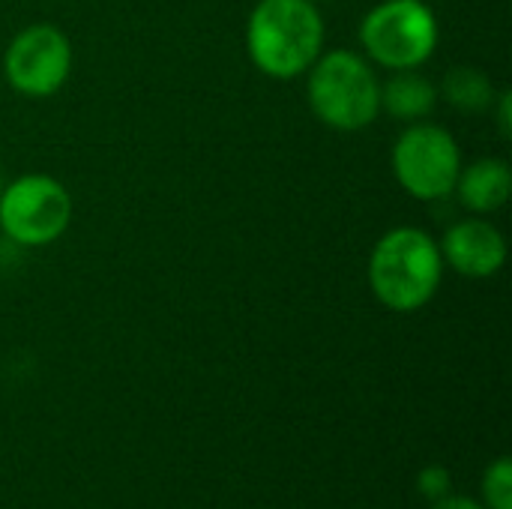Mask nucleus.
<instances>
[{"label": "nucleus", "instance_id": "nucleus-1", "mask_svg": "<svg viewBox=\"0 0 512 509\" xmlns=\"http://www.w3.org/2000/svg\"><path fill=\"white\" fill-rule=\"evenodd\" d=\"M324 15L312 0H258L246 21V51L258 72L294 81L324 51Z\"/></svg>", "mask_w": 512, "mask_h": 509}, {"label": "nucleus", "instance_id": "nucleus-2", "mask_svg": "<svg viewBox=\"0 0 512 509\" xmlns=\"http://www.w3.org/2000/svg\"><path fill=\"white\" fill-rule=\"evenodd\" d=\"M444 258L438 240L414 225L387 231L369 255V288L390 312H417L441 288Z\"/></svg>", "mask_w": 512, "mask_h": 509}, {"label": "nucleus", "instance_id": "nucleus-3", "mask_svg": "<svg viewBox=\"0 0 512 509\" xmlns=\"http://www.w3.org/2000/svg\"><path fill=\"white\" fill-rule=\"evenodd\" d=\"M306 99L324 126L360 132L381 114V78L360 51H321L306 72Z\"/></svg>", "mask_w": 512, "mask_h": 509}, {"label": "nucleus", "instance_id": "nucleus-4", "mask_svg": "<svg viewBox=\"0 0 512 509\" xmlns=\"http://www.w3.org/2000/svg\"><path fill=\"white\" fill-rule=\"evenodd\" d=\"M438 39V18L423 0H381L360 21L363 57L390 72L420 69L432 60Z\"/></svg>", "mask_w": 512, "mask_h": 509}, {"label": "nucleus", "instance_id": "nucleus-5", "mask_svg": "<svg viewBox=\"0 0 512 509\" xmlns=\"http://www.w3.org/2000/svg\"><path fill=\"white\" fill-rule=\"evenodd\" d=\"M390 159L399 186L417 201L450 198L462 171L459 141L450 129L429 120L408 123L396 138Z\"/></svg>", "mask_w": 512, "mask_h": 509}, {"label": "nucleus", "instance_id": "nucleus-6", "mask_svg": "<svg viewBox=\"0 0 512 509\" xmlns=\"http://www.w3.org/2000/svg\"><path fill=\"white\" fill-rule=\"evenodd\" d=\"M72 222L69 189L51 174H24L0 192V231L24 249L51 246Z\"/></svg>", "mask_w": 512, "mask_h": 509}, {"label": "nucleus", "instance_id": "nucleus-7", "mask_svg": "<svg viewBox=\"0 0 512 509\" xmlns=\"http://www.w3.org/2000/svg\"><path fill=\"white\" fill-rule=\"evenodd\" d=\"M72 72V45L69 36L48 21L30 24L12 36L3 54L6 84L30 99L54 96Z\"/></svg>", "mask_w": 512, "mask_h": 509}, {"label": "nucleus", "instance_id": "nucleus-8", "mask_svg": "<svg viewBox=\"0 0 512 509\" xmlns=\"http://www.w3.org/2000/svg\"><path fill=\"white\" fill-rule=\"evenodd\" d=\"M444 267L468 279H489L507 264V240L498 225L483 216L459 219L438 243Z\"/></svg>", "mask_w": 512, "mask_h": 509}, {"label": "nucleus", "instance_id": "nucleus-9", "mask_svg": "<svg viewBox=\"0 0 512 509\" xmlns=\"http://www.w3.org/2000/svg\"><path fill=\"white\" fill-rule=\"evenodd\" d=\"M510 192L512 168L507 159H498V156H486L471 165H462L456 189H453L459 204L471 210L474 216H489L501 210L510 201Z\"/></svg>", "mask_w": 512, "mask_h": 509}, {"label": "nucleus", "instance_id": "nucleus-10", "mask_svg": "<svg viewBox=\"0 0 512 509\" xmlns=\"http://www.w3.org/2000/svg\"><path fill=\"white\" fill-rule=\"evenodd\" d=\"M438 105V87L420 69H399L381 81V111L402 123L426 120Z\"/></svg>", "mask_w": 512, "mask_h": 509}, {"label": "nucleus", "instance_id": "nucleus-11", "mask_svg": "<svg viewBox=\"0 0 512 509\" xmlns=\"http://www.w3.org/2000/svg\"><path fill=\"white\" fill-rule=\"evenodd\" d=\"M441 93H444V99L456 111H465V114L492 111V105L498 99V90H495L492 78L483 69H477V66H456V69H450L444 75Z\"/></svg>", "mask_w": 512, "mask_h": 509}, {"label": "nucleus", "instance_id": "nucleus-12", "mask_svg": "<svg viewBox=\"0 0 512 509\" xmlns=\"http://www.w3.org/2000/svg\"><path fill=\"white\" fill-rule=\"evenodd\" d=\"M483 504L486 509H512V462L507 456L486 468Z\"/></svg>", "mask_w": 512, "mask_h": 509}, {"label": "nucleus", "instance_id": "nucleus-13", "mask_svg": "<svg viewBox=\"0 0 512 509\" xmlns=\"http://www.w3.org/2000/svg\"><path fill=\"white\" fill-rule=\"evenodd\" d=\"M417 486H420V492H423L429 501H441L444 495L453 492V480H450V471H447L444 465H429V468L420 474Z\"/></svg>", "mask_w": 512, "mask_h": 509}, {"label": "nucleus", "instance_id": "nucleus-14", "mask_svg": "<svg viewBox=\"0 0 512 509\" xmlns=\"http://www.w3.org/2000/svg\"><path fill=\"white\" fill-rule=\"evenodd\" d=\"M432 509H486V504L474 501V498H465V495H444L441 501H435Z\"/></svg>", "mask_w": 512, "mask_h": 509}, {"label": "nucleus", "instance_id": "nucleus-15", "mask_svg": "<svg viewBox=\"0 0 512 509\" xmlns=\"http://www.w3.org/2000/svg\"><path fill=\"white\" fill-rule=\"evenodd\" d=\"M498 108V126H501V135L504 138H510V93L504 90V93H498V99H495V105H492V111Z\"/></svg>", "mask_w": 512, "mask_h": 509}, {"label": "nucleus", "instance_id": "nucleus-16", "mask_svg": "<svg viewBox=\"0 0 512 509\" xmlns=\"http://www.w3.org/2000/svg\"><path fill=\"white\" fill-rule=\"evenodd\" d=\"M3 186H6V183H3V174H0V192H3Z\"/></svg>", "mask_w": 512, "mask_h": 509}, {"label": "nucleus", "instance_id": "nucleus-17", "mask_svg": "<svg viewBox=\"0 0 512 509\" xmlns=\"http://www.w3.org/2000/svg\"><path fill=\"white\" fill-rule=\"evenodd\" d=\"M312 3H327V0H312Z\"/></svg>", "mask_w": 512, "mask_h": 509}]
</instances>
